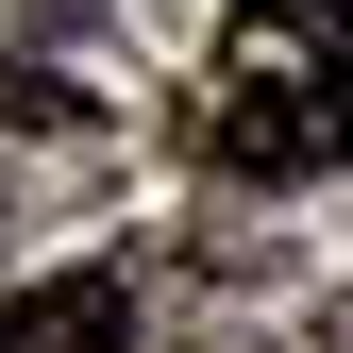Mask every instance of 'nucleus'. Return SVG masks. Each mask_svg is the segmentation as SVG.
<instances>
[{
    "mask_svg": "<svg viewBox=\"0 0 353 353\" xmlns=\"http://www.w3.org/2000/svg\"><path fill=\"white\" fill-rule=\"evenodd\" d=\"M202 135H219V168H270V185L336 168L353 152V17L336 0H236Z\"/></svg>",
    "mask_w": 353,
    "mask_h": 353,
    "instance_id": "f257e3e1",
    "label": "nucleus"
},
{
    "mask_svg": "<svg viewBox=\"0 0 353 353\" xmlns=\"http://www.w3.org/2000/svg\"><path fill=\"white\" fill-rule=\"evenodd\" d=\"M0 353H135V286H118V270L0 286Z\"/></svg>",
    "mask_w": 353,
    "mask_h": 353,
    "instance_id": "f03ea898",
    "label": "nucleus"
},
{
    "mask_svg": "<svg viewBox=\"0 0 353 353\" xmlns=\"http://www.w3.org/2000/svg\"><path fill=\"white\" fill-rule=\"evenodd\" d=\"M0 135H84V84H51V68H0Z\"/></svg>",
    "mask_w": 353,
    "mask_h": 353,
    "instance_id": "7ed1b4c3",
    "label": "nucleus"
}]
</instances>
